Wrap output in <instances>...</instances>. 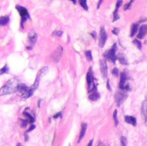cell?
I'll use <instances>...</instances> for the list:
<instances>
[{
	"mask_svg": "<svg viewBox=\"0 0 147 146\" xmlns=\"http://www.w3.org/2000/svg\"><path fill=\"white\" fill-rule=\"evenodd\" d=\"M133 43L134 44L137 46V48L138 49H140V50H141V48H142V44H141V43L139 40L135 39L133 41Z\"/></svg>",
	"mask_w": 147,
	"mask_h": 146,
	"instance_id": "cell-26",
	"label": "cell"
},
{
	"mask_svg": "<svg viewBox=\"0 0 147 146\" xmlns=\"http://www.w3.org/2000/svg\"><path fill=\"white\" fill-rule=\"evenodd\" d=\"M63 49L62 46H59L56 49V50H55V51L53 52V53L51 55L52 59H53L55 62H57L59 61L61 57H62V55L63 53Z\"/></svg>",
	"mask_w": 147,
	"mask_h": 146,
	"instance_id": "cell-7",
	"label": "cell"
},
{
	"mask_svg": "<svg viewBox=\"0 0 147 146\" xmlns=\"http://www.w3.org/2000/svg\"><path fill=\"white\" fill-rule=\"evenodd\" d=\"M138 24L137 23H134L132 25L131 29H130V37H133L136 33L138 30Z\"/></svg>",
	"mask_w": 147,
	"mask_h": 146,
	"instance_id": "cell-19",
	"label": "cell"
},
{
	"mask_svg": "<svg viewBox=\"0 0 147 146\" xmlns=\"http://www.w3.org/2000/svg\"><path fill=\"white\" fill-rule=\"evenodd\" d=\"M93 140H90V141L89 142V143H88V144L87 146H92V144H93Z\"/></svg>",
	"mask_w": 147,
	"mask_h": 146,
	"instance_id": "cell-39",
	"label": "cell"
},
{
	"mask_svg": "<svg viewBox=\"0 0 147 146\" xmlns=\"http://www.w3.org/2000/svg\"><path fill=\"white\" fill-rule=\"evenodd\" d=\"M17 89H18V91L20 92L21 93H23V94L28 91L29 89L28 87H27L25 84H19L18 85Z\"/></svg>",
	"mask_w": 147,
	"mask_h": 146,
	"instance_id": "cell-18",
	"label": "cell"
},
{
	"mask_svg": "<svg viewBox=\"0 0 147 146\" xmlns=\"http://www.w3.org/2000/svg\"><path fill=\"white\" fill-rule=\"evenodd\" d=\"M28 40L29 43L30 44V45L29 46L32 48V46H34L35 43H36V41L37 40V35L35 32H32L29 34L28 37Z\"/></svg>",
	"mask_w": 147,
	"mask_h": 146,
	"instance_id": "cell-10",
	"label": "cell"
},
{
	"mask_svg": "<svg viewBox=\"0 0 147 146\" xmlns=\"http://www.w3.org/2000/svg\"><path fill=\"white\" fill-rule=\"evenodd\" d=\"M20 120L21 121V127H23V128L26 127L27 126V123H28L27 121L25 120H22V119H21Z\"/></svg>",
	"mask_w": 147,
	"mask_h": 146,
	"instance_id": "cell-32",
	"label": "cell"
},
{
	"mask_svg": "<svg viewBox=\"0 0 147 146\" xmlns=\"http://www.w3.org/2000/svg\"><path fill=\"white\" fill-rule=\"evenodd\" d=\"M99 65H100L101 72L102 78L106 79L107 77V65L106 62L104 60H101L99 61Z\"/></svg>",
	"mask_w": 147,
	"mask_h": 146,
	"instance_id": "cell-8",
	"label": "cell"
},
{
	"mask_svg": "<svg viewBox=\"0 0 147 146\" xmlns=\"http://www.w3.org/2000/svg\"><path fill=\"white\" fill-rule=\"evenodd\" d=\"M141 110H142V114L144 116V120H145V123H147V95L146 96L143 103Z\"/></svg>",
	"mask_w": 147,
	"mask_h": 146,
	"instance_id": "cell-13",
	"label": "cell"
},
{
	"mask_svg": "<svg viewBox=\"0 0 147 146\" xmlns=\"http://www.w3.org/2000/svg\"><path fill=\"white\" fill-rule=\"evenodd\" d=\"M16 9L18 11L20 15L21 19V26L22 27H24V24L28 19H30L29 14L28 12V10L22 6L20 5H17L16 6Z\"/></svg>",
	"mask_w": 147,
	"mask_h": 146,
	"instance_id": "cell-3",
	"label": "cell"
},
{
	"mask_svg": "<svg viewBox=\"0 0 147 146\" xmlns=\"http://www.w3.org/2000/svg\"><path fill=\"white\" fill-rule=\"evenodd\" d=\"M85 57L88 61H93V56H92V53H91V51L88 50L86 51L85 52Z\"/></svg>",
	"mask_w": 147,
	"mask_h": 146,
	"instance_id": "cell-22",
	"label": "cell"
},
{
	"mask_svg": "<svg viewBox=\"0 0 147 146\" xmlns=\"http://www.w3.org/2000/svg\"><path fill=\"white\" fill-rule=\"evenodd\" d=\"M87 127V123H82V128H81V131L80 133V135L79 136V139H78V143H79L81 140L83 139V137H84L85 135L86 132V129Z\"/></svg>",
	"mask_w": 147,
	"mask_h": 146,
	"instance_id": "cell-15",
	"label": "cell"
},
{
	"mask_svg": "<svg viewBox=\"0 0 147 146\" xmlns=\"http://www.w3.org/2000/svg\"><path fill=\"white\" fill-rule=\"evenodd\" d=\"M86 81L88 88V92H95L96 91V86L94 84V78L92 68H90L86 75Z\"/></svg>",
	"mask_w": 147,
	"mask_h": 146,
	"instance_id": "cell-4",
	"label": "cell"
},
{
	"mask_svg": "<svg viewBox=\"0 0 147 146\" xmlns=\"http://www.w3.org/2000/svg\"><path fill=\"white\" fill-rule=\"evenodd\" d=\"M69 146H70V145H69Z\"/></svg>",
	"mask_w": 147,
	"mask_h": 146,
	"instance_id": "cell-42",
	"label": "cell"
},
{
	"mask_svg": "<svg viewBox=\"0 0 147 146\" xmlns=\"http://www.w3.org/2000/svg\"><path fill=\"white\" fill-rule=\"evenodd\" d=\"M123 3V0H117V2L116 4V9L113 12V23L117 21L119 18H120V16L118 15V9L121 6V5Z\"/></svg>",
	"mask_w": 147,
	"mask_h": 146,
	"instance_id": "cell-9",
	"label": "cell"
},
{
	"mask_svg": "<svg viewBox=\"0 0 147 146\" xmlns=\"http://www.w3.org/2000/svg\"><path fill=\"white\" fill-rule=\"evenodd\" d=\"M112 74L114 76H118V69L117 68H114L112 70Z\"/></svg>",
	"mask_w": 147,
	"mask_h": 146,
	"instance_id": "cell-31",
	"label": "cell"
},
{
	"mask_svg": "<svg viewBox=\"0 0 147 146\" xmlns=\"http://www.w3.org/2000/svg\"><path fill=\"white\" fill-rule=\"evenodd\" d=\"M79 3L85 10H88V7L87 4V0H79Z\"/></svg>",
	"mask_w": 147,
	"mask_h": 146,
	"instance_id": "cell-23",
	"label": "cell"
},
{
	"mask_svg": "<svg viewBox=\"0 0 147 146\" xmlns=\"http://www.w3.org/2000/svg\"><path fill=\"white\" fill-rule=\"evenodd\" d=\"M24 115L25 116H27L28 118V119L29 120V122L30 123H33L34 122H35V119H34V117L32 116L29 114V113H28L27 112H24Z\"/></svg>",
	"mask_w": 147,
	"mask_h": 146,
	"instance_id": "cell-24",
	"label": "cell"
},
{
	"mask_svg": "<svg viewBox=\"0 0 147 146\" xmlns=\"http://www.w3.org/2000/svg\"><path fill=\"white\" fill-rule=\"evenodd\" d=\"M18 80L16 78L9 80L3 87L0 89V96L11 94L18 91Z\"/></svg>",
	"mask_w": 147,
	"mask_h": 146,
	"instance_id": "cell-1",
	"label": "cell"
},
{
	"mask_svg": "<svg viewBox=\"0 0 147 146\" xmlns=\"http://www.w3.org/2000/svg\"><path fill=\"white\" fill-rule=\"evenodd\" d=\"M125 122L130 124H132L133 126H136L137 124V120L133 116H128L126 115L125 116Z\"/></svg>",
	"mask_w": 147,
	"mask_h": 146,
	"instance_id": "cell-14",
	"label": "cell"
},
{
	"mask_svg": "<svg viewBox=\"0 0 147 146\" xmlns=\"http://www.w3.org/2000/svg\"><path fill=\"white\" fill-rule=\"evenodd\" d=\"M99 98H100V95H99L98 92H97L95 91L91 93V94H90L89 96H88V99L93 101H95L97 100H98Z\"/></svg>",
	"mask_w": 147,
	"mask_h": 146,
	"instance_id": "cell-21",
	"label": "cell"
},
{
	"mask_svg": "<svg viewBox=\"0 0 147 146\" xmlns=\"http://www.w3.org/2000/svg\"><path fill=\"white\" fill-rule=\"evenodd\" d=\"M40 100L39 101V104H38V105H39V107H40Z\"/></svg>",
	"mask_w": 147,
	"mask_h": 146,
	"instance_id": "cell-41",
	"label": "cell"
},
{
	"mask_svg": "<svg viewBox=\"0 0 147 146\" xmlns=\"http://www.w3.org/2000/svg\"><path fill=\"white\" fill-rule=\"evenodd\" d=\"M107 89L111 91V87H110V85L109 80H108L107 82Z\"/></svg>",
	"mask_w": 147,
	"mask_h": 146,
	"instance_id": "cell-38",
	"label": "cell"
},
{
	"mask_svg": "<svg viewBox=\"0 0 147 146\" xmlns=\"http://www.w3.org/2000/svg\"><path fill=\"white\" fill-rule=\"evenodd\" d=\"M117 59L119 60V61L120 62L121 64L123 65H127V60L125 55L124 54L120 53L117 54Z\"/></svg>",
	"mask_w": 147,
	"mask_h": 146,
	"instance_id": "cell-16",
	"label": "cell"
},
{
	"mask_svg": "<svg viewBox=\"0 0 147 146\" xmlns=\"http://www.w3.org/2000/svg\"><path fill=\"white\" fill-rule=\"evenodd\" d=\"M91 36L93 37V38H94V40H96V38H97V33H96V32L95 31H93L92 32L90 33Z\"/></svg>",
	"mask_w": 147,
	"mask_h": 146,
	"instance_id": "cell-33",
	"label": "cell"
},
{
	"mask_svg": "<svg viewBox=\"0 0 147 146\" xmlns=\"http://www.w3.org/2000/svg\"><path fill=\"white\" fill-rule=\"evenodd\" d=\"M102 2H103V0H99L98 4H97V8L98 9H99V8H100L101 5V4L102 3Z\"/></svg>",
	"mask_w": 147,
	"mask_h": 146,
	"instance_id": "cell-34",
	"label": "cell"
},
{
	"mask_svg": "<svg viewBox=\"0 0 147 146\" xmlns=\"http://www.w3.org/2000/svg\"><path fill=\"white\" fill-rule=\"evenodd\" d=\"M117 51V46L116 43L114 44V45L112 46L109 50L106 51L104 54V56L105 59L108 60L110 62H112L114 64H116V61L117 60V55H116V52Z\"/></svg>",
	"mask_w": 147,
	"mask_h": 146,
	"instance_id": "cell-2",
	"label": "cell"
},
{
	"mask_svg": "<svg viewBox=\"0 0 147 146\" xmlns=\"http://www.w3.org/2000/svg\"><path fill=\"white\" fill-rule=\"evenodd\" d=\"M121 146H126V138L125 136H121Z\"/></svg>",
	"mask_w": 147,
	"mask_h": 146,
	"instance_id": "cell-29",
	"label": "cell"
},
{
	"mask_svg": "<svg viewBox=\"0 0 147 146\" xmlns=\"http://www.w3.org/2000/svg\"><path fill=\"white\" fill-rule=\"evenodd\" d=\"M134 1H135V0H130L129 3H127V4L125 5L124 6V10H126L129 9L130 7H131V5H132V3L134 2Z\"/></svg>",
	"mask_w": 147,
	"mask_h": 146,
	"instance_id": "cell-28",
	"label": "cell"
},
{
	"mask_svg": "<svg viewBox=\"0 0 147 146\" xmlns=\"http://www.w3.org/2000/svg\"><path fill=\"white\" fill-rule=\"evenodd\" d=\"M9 72V68H8L7 65H5L4 67H2L0 69V75H3V74L8 73Z\"/></svg>",
	"mask_w": 147,
	"mask_h": 146,
	"instance_id": "cell-25",
	"label": "cell"
},
{
	"mask_svg": "<svg viewBox=\"0 0 147 146\" xmlns=\"http://www.w3.org/2000/svg\"><path fill=\"white\" fill-rule=\"evenodd\" d=\"M61 116V112H59V113H57V114H56V115H55L54 116V118L57 119V117H59V116Z\"/></svg>",
	"mask_w": 147,
	"mask_h": 146,
	"instance_id": "cell-37",
	"label": "cell"
},
{
	"mask_svg": "<svg viewBox=\"0 0 147 146\" xmlns=\"http://www.w3.org/2000/svg\"><path fill=\"white\" fill-rule=\"evenodd\" d=\"M35 128H36V126H35V125L33 124V125L31 126V127H30L29 128V129H28V130L27 131V132H29V131H32V130H34V129Z\"/></svg>",
	"mask_w": 147,
	"mask_h": 146,
	"instance_id": "cell-36",
	"label": "cell"
},
{
	"mask_svg": "<svg viewBox=\"0 0 147 146\" xmlns=\"http://www.w3.org/2000/svg\"><path fill=\"white\" fill-rule=\"evenodd\" d=\"M127 80V76L126 73L123 72L120 75V84H119V87L121 89H125V82Z\"/></svg>",
	"mask_w": 147,
	"mask_h": 146,
	"instance_id": "cell-12",
	"label": "cell"
},
{
	"mask_svg": "<svg viewBox=\"0 0 147 146\" xmlns=\"http://www.w3.org/2000/svg\"><path fill=\"white\" fill-rule=\"evenodd\" d=\"M113 119L114 120V123L115 124L116 126H117L118 124V118H117V110H115L114 112L113 113Z\"/></svg>",
	"mask_w": 147,
	"mask_h": 146,
	"instance_id": "cell-27",
	"label": "cell"
},
{
	"mask_svg": "<svg viewBox=\"0 0 147 146\" xmlns=\"http://www.w3.org/2000/svg\"><path fill=\"white\" fill-rule=\"evenodd\" d=\"M63 34V32L62 31H57L55 32V35L57 36L58 37H60Z\"/></svg>",
	"mask_w": 147,
	"mask_h": 146,
	"instance_id": "cell-35",
	"label": "cell"
},
{
	"mask_svg": "<svg viewBox=\"0 0 147 146\" xmlns=\"http://www.w3.org/2000/svg\"><path fill=\"white\" fill-rule=\"evenodd\" d=\"M9 21V17L8 16L0 17V26L6 25Z\"/></svg>",
	"mask_w": 147,
	"mask_h": 146,
	"instance_id": "cell-20",
	"label": "cell"
},
{
	"mask_svg": "<svg viewBox=\"0 0 147 146\" xmlns=\"http://www.w3.org/2000/svg\"><path fill=\"white\" fill-rule=\"evenodd\" d=\"M127 95L125 92L118 91L116 92L114 98L116 103H117V105L118 107L120 106L127 99Z\"/></svg>",
	"mask_w": 147,
	"mask_h": 146,
	"instance_id": "cell-5",
	"label": "cell"
},
{
	"mask_svg": "<svg viewBox=\"0 0 147 146\" xmlns=\"http://www.w3.org/2000/svg\"><path fill=\"white\" fill-rule=\"evenodd\" d=\"M70 1L73 2V4H74V5H76V0H70Z\"/></svg>",
	"mask_w": 147,
	"mask_h": 146,
	"instance_id": "cell-40",
	"label": "cell"
},
{
	"mask_svg": "<svg viewBox=\"0 0 147 146\" xmlns=\"http://www.w3.org/2000/svg\"><path fill=\"white\" fill-rule=\"evenodd\" d=\"M147 34V25H143L140 26L139 32L137 34V38L138 39H143Z\"/></svg>",
	"mask_w": 147,
	"mask_h": 146,
	"instance_id": "cell-11",
	"label": "cell"
},
{
	"mask_svg": "<svg viewBox=\"0 0 147 146\" xmlns=\"http://www.w3.org/2000/svg\"><path fill=\"white\" fill-rule=\"evenodd\" d=\"M119 32H120V29L118 27H114V29L112 31V33L115 35H118Z\"/></svg>",
	"mask_w": 147,
	"mask_h": 146,
	"instance_id": "cell-30",
	"label": "cell"
},
{
	"mask_svg": "<svg viewBox=\"0 0 147 146\" xmlns=\"http://www.w3.org/2000/svg\"><path fill=\"white\" fill-rule=\"evenodd\" d=\"M17 146H20V145H17Z\"/></svg>",
	"mask_w": 147,
	"mask_h": 146,
	"instance_id": "cell-43",
	"label": "cell"
},
{
	"mask_svg": "<svg viewBox=\"0 0 147 146\" xmlns=\"http://www.w3.org/2000/svg\"><path fill=\"white\" fill-rule=\"evenodd\" d=\"M48 68L47 67H44L41 68V69L38 72L36 77L41 79L44 75H46L47 73L48 72Z\"/></svg>",
	"mask_w": 147,
	"mask_h": 146,
	"instance_id": "cell-17",
	"label": "cell"
},
{
	"mask_svg": "<svg viewBox=\"0 0 147 146\" xmlns=\"http://www.w3.org/2000/svg\"><path fill=\"white\" fill-rule=\"evenodd\" d=\"M107 39V34L105 31L104 26H102L100 29V33H99V40L98 45L101 48H103L105 46Z\"/></svg>",
	"mask_w": 147,
	"mask_h": 146,
	"instance_id": "cell-6",
	"label": "cell"
}]
</instances>
